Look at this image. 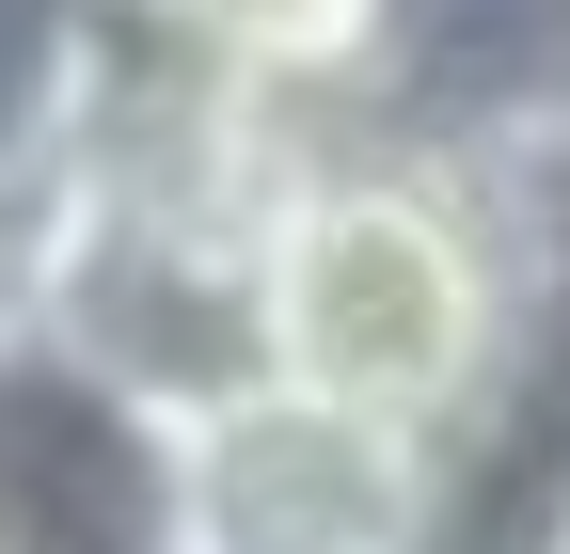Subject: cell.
<instances>
[{"label":"cell","mask_w":570,"mask_h":554,"mask_svg":"<svg viewBox=\"0 0 570 554\" xmlns=\"http://www.w3.org/2000/svg\"><path fill=\"white\" fill-rule=\"evenodd\" d=\"M32 317L175 428L223 412L238 380H269V190L63 159L32 222Z\"/></svg>","instance_id":"cell-1"},{"label":"cell","mask_w":570,"mask_h":554,"mask_svg":"<svg viewBox=\"0 0 570 554\" xmlns=\"http://www.w3.org/2000/svg\"><path fill=\"white\" fill-rule=\"evenodd\" d=\"M460 459L412 412L317 396V380H238L223 412L175 428V554H444Z\"/></svg>","instance_id":"cell-2"},{"label":"cell","mask_w":570,"mask_h":554,"mask_svg":"<svg viewBox=\"0 0 570 554\" xmlns=\"http://www.w3.org/2000/svg\"><path fill=\"white\" fill-rule=\"evenodd\" d=\"M0 554H175V412L96 380L32 301L0 317Z\"/></svg>","instance_id":"cell-3"},{"label":"cell","mask_w":570,"mask_h":554,"mask_svg":"<svg viewBox=\"0 0 570 554\" xmlns=\"http://www.w3.org/2000/svg\"><path fill=\"white\" fill-rule=\"evenodd\" d=\"M348 111L396 144H523L570 127V0H365Z\"/></svg>","instance_id":"cell-4"},{"label":"cell","mask_w":570,"mask_h":554,"mask_svg":"<svg viewBox=\"0 0 570 554\" xmlns=\"http://www.w3.org/2000/svg\"><path fill=\"white\" fill-rule=\"evenodd\" d=\"M80 48H96V0H0V190H17V175H63Z\"/></svg>","instance_id":"cell-5"}]
</instances>
